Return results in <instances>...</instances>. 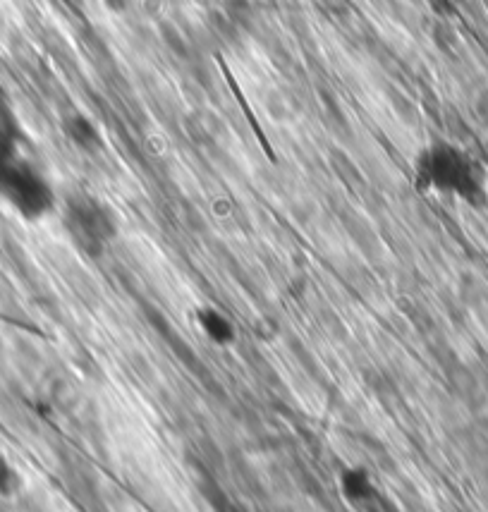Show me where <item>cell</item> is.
<instances>
[{
    "label": "cell",
    "instance_id": "obj_1",
    "mask_svg": "<svg viewBox=\"0 0 488 512\" xmlns=\"http://www.w3.org/2000/svg\"><path fill=\"white\" fill-rule=\"evenodd\" d=\"M0 199L22 221H44L56 211V190L44 168L29 156L12 106H0Z\"/></svg>",
    "mask_w": 488,
    "mask_h": 512
},
{
    "label": "cell",
    "instance_id": "obj_2",
    "mask_svg": "<svg viewBox=\"0 0 488 512\" xmlns=\"http://www.w3.org/2000/svg\"><path fill=\"white\" fill-rule=\"evenodd\" d=\"M414 185L481 209L488 204L486 168L453 142H431L414 158Z\"/></svg>",
    "mask_w": 488,
    "mask_h": 512
},
{
    "label": "cell",
    "instance_id": "obj_3",
    "mask_svg": "<svg viewBox=\"0 0 488 512\" xmlns=\"http://www.w3.org/2000/svg\"><path fill=\"white\" fill-rule=\"evenodd\" d=\"M63 228L82 254L99 259L118 235L113 211L91 194H75L63 206Z\"/></svg>",
    "mask_w": 488,
    "mask_h": 512
},
{
    "label": "cell",
    "instance_id": "obj_4",
    "mask_svg": "<svg viewBox=\"0 0 488 512\" xmlns=\"http://www.w3.org/2000/svg\"><path fill=\"white\" fill-rule=\"evenodd\" d=\"M194 326L216 347H230L237 340V323L233 316L216 304H199L194 309Z\"/></svg>",
    "mask_w": 488,
    "mask_h": 512
},
{
    "label": "cell",
    "instance_id": "obj_5",
    "mask_svg": "<svg viewBox=\"0 0 488 512\" xmlns=\"http://www.w3.org/2000/svg\"><path fill=\"white\" fill-rule=\"evenodd\" d=\"M60 127H63L67 142L75 146V149L84 151V154H96L103 146V134L99 130V125H96L89 115L79 111L67 113Z\"/></svg>",
    "mask_w": 488,
    "mask_h": 512
},
{
    "label": "cell",
    "instance_id": "obj_6",
    "mask_svg": "<svg viewBox=\"0 0 488 512\" xmlns=\"http://www.w3.org/2000/svg\"><path fill=\"white\" fill-rule=\"evenodd\" d=\"M22 474L17 472V467L8 460V455H0V493L3 496H12L20 486Z\"/></svg>",
    "mask_w": 488,
    "mask_h": 512
},
{
    "label": "cell",
    "instance_id": "obj_7",
    "mask_svg": "<svg viewBox=\"0 0 488 512\" xmlns=\"http://www.w3.org/2000/svg\"><path fill=\"white\" fill-rule=\"evenodd\" d=\"M103 3H106L111 10L120 12V10H125L127 5H130V0H103Z\"/></svg>",
    "mask_w": 488,
    "mask_h": 512
}]
</instances>
